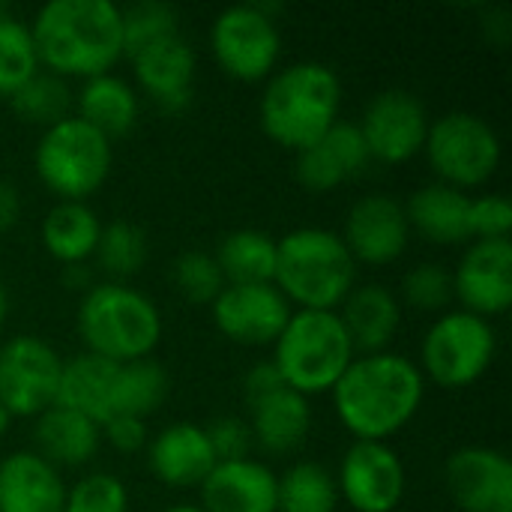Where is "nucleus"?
<instances>
[{"mask_svg": "<svg viewBox=\"0 0 512 512\" xmlns=\"http://www.w3.org/2000/svg\"><path fill=\"white\" fill-rule=\"evenodd\" d=\"M102 222L87 201H57L42 219V246L45 252L69 264H87L96 252Z\"/></svg>", "mask_w": 512, "mask_h": 512, "instance_id": "c85d7f7f", "label": "nucleus"}, {"mask_svg": "<svg viewBox=\"0 0 512 512\" xmlns=\"http://www.w3.org/2000/svg\"><path fill=\"white\" fill-rule=\"evenodd\" d=\"M21 219V192L15 183L0 180V234L12 231Z\"/></svg>", "mask_w": 512, "mask_h": 512, "instance_id": "c03bdc74", "label": "nucleus"}, {"mask_svg": "<svg viewBox=\"0 0 512 512\" xmlns=\"http://www.w3.org/2000/svg\"><path fill=\"white\" fill-rule=\"evenodd\" d=\"M117 372H120V363H111L90 351H81V354L63 360L54 405L69 408V411L102 426L105 420L114 417Z\"/></svg>", "mask_w": 512, "mask_h": 512, "instance_id": "5701e85b", "label": "nucleus"}, {"mask_svg": "<svg viewBox=\"0 0 512 512\" xmlns=\"http://www.w3.org/2000/svg\"><path fill=\"white\" fill-rule=\"evenodd\" d=\"M249 429L252 444H258L270 456H285L297 450L312 429L309 399L282 387L249 405Z\"/></svg>", "mask_w": 512, "mask_h": 512, "instance_id": "393cba45", "label": "nucleus"}, {"mask_svg": "<svg viewBox=\"0 0 512 512\" xmlns=\"http://www.w3.org/2000/svg\"><path fill=\"white\" fill-rule=\"evenodd\" d=\"M12 111L24 120V123H39V126H54L57 120L69 117L72 108V90L63 78L51 75V72H36L27 84H21L12 96H9Z\"/></svg>", "mask_w": 512, "mask_h": 512, "instance_id": "72a5a7b5", "label": "nucleus"}, {"mask_svg": "<svg viewBox=\"0 0 512 512\" xmlns=\"http://www.w3.org/2000/svg\"><path fill=\"white\" fill-rule=\"evenodd\" d=\"M36 72H39V57L30 36V24H24L12 12H3L0 15V96H12Z\"/></svg>", "mask_w": 512, "mask_h": 512, "instance_id": "f704fd0d", "label": "nucleus"}, {"mask_svg": "<svg viewBox=\"0 0 512 512\" xmlns=\"http://www.w3.org/2000/svg\"><path fill=\"white\" fill-rule=\"evenodd\" d=\"M225 285H264L276 276V237L258 228L228 231L213 252Z\"/></svg>", "mask_w": 512, "mask_h": 512, "instance_id": "c756f323", "label": "nucleus"}, {"mask_svg": "<svg viewBox=\"0 0 512 512\" xmlns=\"http://www.w3.org/2000/svg\"><path fill=\"white\" fill-rule=\"evenodd\" d=\"M198 489L204 512H276V474L258 459L216 462Z\"/></svg>", "mask_w": 512, "mask_h": 512, "instance_id": "412c9836", "label": "nucleus"}, {"mask_svg": "<svg viewBox=\"0 0 512 512\" xmlns=\"http://www.w3.org/2000/svg\"><path fill=\"white\" fill-rule=\"evenodd\" d=\"M162 512H204L201 507H195V504H177V507H168V510Z\"/></svg>", "mask_w": 512, "mask_h": 512, "instance_id": "09e8293b", "label": "nucleus"}, {"mask_svg": "<svg viewBox=\"0 0 512 512\" xmlns=\"http://www.w3.org/2000/svg\"><path fill=\"white\" fill-rule=\"evenodd\" d=\"M150 255V240L144 234V228H138L135 222L117 219L102 225L99 243H96V264L105 276H111V282H123L132 279L135 273L144 270Z\"/></svg>", "mask_w": 512, "mask_h": 512, "instance_id": "473e14b6", "label": "nucleus"}, {"mask_svg": "<svg viewBox=\"0 0 512 512\" xmlns=\"http://www.w3.org/2000/svg\"><path fill=\"white\" fill-rule=\"evenodd\" d=\"M210 315L216 330L237 345L264 348L279 339L294 306L273 285H225L219 297L210 303Z\"/></svg>", "mask_w": 512, "mask_h": 512, "instance_id": "ddd939ff", "label": "nucleus"}, {"mask_svg": "<svg viewBox=\"0 0 512 512\" xmlns=\"http://www.w3.org/2000/svg\"><path fill=\"white\" fill-rule=\"evenodd\" d=\"M423 153L438 183L465 192L495 177L501 165V138L480 114L447 111L429 123Z\"/></svg>", "mask_w": 512, "mask_h": 512, "instance_id": "1a4fd4ad", "label": "nucleus"}, {"mask_svg": "<svg viewBox=\"0 0 512 512\" xmlns=\"http://www.w3.org/2000/svg\"><path fill=\"white\" fill-rule=\"evenodd\" d=\"M138 87L168 114H180L192 102L195 48L183 33H171L129 57Z\"/></svg>", "mask_w": 512, "mask_h": 512, "instance_id": "a211bd4d", "label": "nucleus"}, {"mask_svg": "<svg viewBox=\"0 0 512 512\" xmlns=\"http://www.w3.org/2000/svg\"><path fill=\"white\" fill-rule=\"evenodd\" d=\"M30 36L39 66L57 78H96L123 57V9L114 0H51Z\"/></svg>", "mask_w": 512, "mask_h": 512, "instance_id": "f03ea898", "label": "nucleus"}, {"mask_svg": "<svg viewBox=\"0 0 512 512\" xmlns=\"http://www.w3.org/2000/svg\"><path fill=\"white\" fill-rule=\"evenodd\" d=\"M276 12L279 3H237L213 18L210 51L228 78L255 84L276 72L282 54Z\"/></svg>", "mask_w": 512, "mask_h": 512, "instance_id": "9d476101", "label": "nucleus"}, {"mask_svg": "<svg viewBox=\"0 0 512 512\" xmlns=\"http://www.w3.org/2000/svg\"><path fill=\"white\" fill-rule=\"evenodd\" d=\"M405 465L390 444L354 441L342 456L336 486L354 512H393L405 498Z\"/></svg>", "mask_w": 512, "mask_h": 512, "instance_id": "4468645a", "label": "nucleus"}, {"mask_svg": "<svg viewBox=\"0 0 512 512\" xmlns=\"http://www.w3.org/2000/svg\"><path fill=\"white\" fill-rule=\"evenodd\" d=\"M147 465L162 486L195 489L216 468V456L204 426L171 423L147 444Z\"/></svg>", "mask_w": 512, "mask_h": 512, "instance_id": "aec40b11", "label": "nucleus"}, {"mask_svg": "<svg viewBox=\"0 0 512 512\" xmlns=\"http://www.w3.org/2000/svg\"><path fill=\"white\" fill-rule=\"evenodd\" d=\"M63 512H129V489L117 474H87L66 489Z\"/></svg>", "mask_w": 512, "mask_h": 512, "instance_id": "4c0bfd02", "label": "nucleus"}, {"mask_svg": "<svg viewBox=\"0 0 512 512\" xmlns=\"http://www.w3.org/2000/svg\"><path fill=\"white\" fill-rule=\"evenodd\" d=\"M75 327L84 348L111 363L153 357L165 330L159 306L126 282L93 285L78 303Z\"/></svg>", "mask_w": 512, "mask_h": 512, "instance_id": "39448f33", "label": "nucleus"}, {"mask_svg": "<svg viewBox=\"0 0 512 512\" xmlns=\"http://www.w3.org/2000/svg\"><path fill=\"white\" fill-rule=\"evenodd\" d=\"M168 396V372L153 357L120 363L114 387V417H153Z\"/></svg>", "mask_w": 512, "mask_h": 512, "instance_id": "7c9ffc66", "label": "nucleus"}, {"mask_svg": "<svg viewBox=\"0 0 512 512\" xmlns=\"http://www.w3.org/2000/svg\"><path fill=\"white\" fill-rule=\"evenodd\" d=\"M207 441L213 447L216 462H234V459H249L252 450V429L240 417H216L210 426H204Z\"/></svg>", "mask_w": 512, "mask_h": 512, "instance_id": "a19ab883", "label": "nucleus"}, {"mask_svg": "<svg viewBox=\"0 0 512 512\" xmlns=\"http://www.w3.org/2000/svg\"><path fill=\"white\" fill-rule=\"evenodd\" d=\"M171 282L189 303H213L219 291L225 288L222 270L213 258V252H183L171 261Z\"/></svg>", "mask_w": 512, "mask_h": 512, "instance_id": "e433bc0d", "label": "nucleus"}, {"mask_svg": "<svg viewBox=\"0 0 512 512\" xmlns=\"http://www.w3.org/2000/svg\"><path fill=\"white\" fill-rule=\"evenodd\" d=\"M512 204L504 195L471 198L468 207V234L471 240H510Z\"/></svg>", "mask_w": 512, "mask_h": 512, "instance_id": "ea45409f", "label": "nucleus"}, {"mask_svg": "<svg viewBox=\"0 0 512 512\" xmlns=\"http://www.w3.org/2000/svg\"><path fill=\"white\" fill-rule=\"evenodd\" d=\"M468 207H471V195L435 180V183L417 189L408 198L405 216H408L411 231H417L429 243L456 246V243L471 240V234H468Z\"/></svg>", "mask_w": 512, "mask_h": 512, "instance_id": "bb28decb", "label": "nucleus"}, {"mask_svg": "<svg viewBox=\"0 0 512 512\" xmlns=\"http://www.w3.org/2000/svg\"><path fill=\"white\" fill-rule=\"evenodd\" d=\"M63 285L72 288V291H84L87 294L96 285L90 264H69V267H63Z\"/></svg>", "mask_w": 512, "mask_h": 512, "instance_id": "a18cd8bd", "label": "nucleus"}, {"mask_svg": "<svg viewBox=\"0 0 512 512\" xmlns=\"http://www.w3.org/2000/svg\"><path fill=\"white\" fill-rule=\"evenodd\" d=\"M111 162V141L75 114L42 129L33 147L36 177L57 201H87L108 180Z\"/></svg>", "mask_w": 512, "mask_h": 512, "instance_id": "0eeeda50", "label": "nucleus"}, {"mask_svg": "<svg viewBox=\"0 0 512 512\" xmlns=\"http://www.w3.org/2000/svg\"><path fill=\"white\" fill-rule=\"evenodd\" d=\"M180 15L171 3L162 0H138L123 9V57L138 54L141 48L180 33Z\"/></svg>", "mask_w": 512, "mask_h": 512, "instance_id": "c9c22d12", "label": "nucleus"}, {"mask_svg": "<svg viewBox=\"0 0 512 512\" xmlns=\"http://www.w3.org/2000/svg\"><path fill=\"white\" fill-rule=\"evenodd\" d=\"M282 387H285V381H282L279 369L273 366V360H261L243 375V399H246V405H255L258 399H264V396H270V393H276Z\"/></svg>", "mask_w": 512, "mask_h": 512, "instance_id": "37998d69", "label": "nucleus"}, {"mask_svg": "<svg viewBox=\"0 0 512 512\" xmlns=\"http://www.w3.org/2000/svg\"><path fill=\"white\" fill-rule=\"evenodd\" d=\"M9 423H12V417H9V411H6V408L0 405V438H3L6 432H9Z\"/></svg>", "mask_w": 512, "mask_h": 512, "instance_id": "de8ad7c7", "label": "nucleus"}, {"mask_svg": "<svg viewBox=\"0 0 512 512\" xmlns=\"http://www.w3.org/2000/svg\"><path fill=\"white\" fill-rule=\"evenodd\" d=\"M369 162L372 159L357 123L336 120L315 144L297 153L294 174L303 189L324 195L363 174Z\"/></svg>", "mask_w": 512, "mask_h": 512, "instance_id": "6ab92c4d", "label": "nucleus"}, {"mask_svg": "<svg viewBox=\"0 0 512 512\" xmlns=\"http://www.w3.org/2000/svg\"><path fill=\"white\" fill-rule=\"evenodd\" d=\"M102 438L117 450V453H141L150 444V432H147V420H135V417H111L102 423Z\"/></svg>", "mask_w": 512, "mask_h": 512, "instance_id": "79ce46f5", "label": "nucleus"}, {"mask_svg": "<svg viewBox=\"0 0 512 512\" xmlns=\"http://www.w3.org/2000/svg\"><path fill=\"white\" fill-rule=\"evenodd\" d=\"M339 501L336 477L315 462H297L276 477V512H336Z\"/></svg>", "mask_w": 512, "mask_h": 512, "instance_id": "2f4dec72", "label": "nucleus"}, {"mask_svg": "<svg viewBox=\"0 0 512 512\" xmlns=\"http://www.w3.org/2000/svg\"><path fill=\"white\" fill-rule=\"evenodd\" d=\"M72 102L78 108L75 117H81L87 126L102 132L108 141L132 132L138 111H141L135 87L129 81H123L120 75H111V72L87 78Z\"/></svg>", "mask_w": 512, "mask_h": 512, "instance_id": "cd10ccee", "label": "nucleus"}, {"mask_svg": "<svg viewBox=\"0 0 512 512\" xmlns=\"http://www.w3.org/2000/svg\"><path fill=\"white\" fill-rule=\"evenodd\" d=\"M339 237L348 246L354 264H393L396 258H402L411 240L405 204L390 195H363L351 204L345 216V231Z\"/></svg>", "mask_w": 512, "mask_h": 512, "instance_id": "dca6fc26", "label": "nucleus"}, {"mask_svg": "<svg viewBox=\"0 0 512 512\" xmlns=\"http://www.w3.org/2000/svg\"><path fill=\"white\" fill-rule=\"evenodd\" d=\"M339 108V75L327 63L300 60L267 78L258 102V120L273 144L300 153L339 120Z\"/></svg>", "mask_w": 512, "mask_h": 512, "instance_id": "7ed1b4c3", "label": "nucleus"}, {"mask_svg": "<svg viewBox=\"0 0 512 512\" xmlns=\"http://www.w3.org/2000/svg\"><path fill=\"white\" fill-rule=\"evenodd\" d=\"M330 396L345 432L357 441L387 444L417 417L426 396V378L405 354H357Z\"/></svg>", "mask_w": 512, "mask_h": 512, "instance_id": "f257e3e1", "label": "nucleus"}, {"mask_svg": "<svg viewBox=\"0 0 512 512\" xmlns=\"http://www.w3.org/2000/svg\"><path fill=\"white\" fill-rule=\"evenodd\" d=\"M36 450L45 462H51L57 471L60 468H81L87 465L102 444V426L69 411L60 405H51L36 417L33 429Z\"/></svg>", "mask_w": 512, "mask_h": 512, "instance_id": "a878e982", "label": "nucleus"}, {"mask_svg": "<svg viewBox=\"0 0 512 512\" xmlns=\"http://www.w3.org/2000/svg\"><path fill=\"white\" fill-rule=\"evenodd\" d=\"M453 297L486 321L504 315L512 306L510 240H474L453 270Z\"/></svg>", "mask_w": 512, "mask_h": 512, "instance_id": "f3484780", "label": "nucleus"}, {"mask_svg": "<svg viewBox=\"0 0 512 512\" xmlns=\"http://www.w3.org/2000/svg\"><path fill=\"white\" fill-rule=\"evenodd\" d=\"M63 357L39 336H12L0 345V405L9 417H39L57 402Z\"/></svg>", "mask_w": 512, "mask_h": 512, "instance_id": "9b49d317", "label": "nucleus"}, {"mask_svg": "<svg viewBox=\"0 0 512 512\" xmlns=\"http://www.w3.org/2000/svg\"><path fill=\"white\" fill-rule=\"evenodd\" d=\"M357 282V264L330 228H297L276 240L273 285L297 309L339 312Z\"/></svg>", "mask_w": 512, "mask_h": 512, "instance_id": "20e7f679", "label": "nucleus"}, {"mask_svg": "<svg viewBox=\"0 0 512 512\" xmlns=\"http://www.w3.org/2000/svg\"><path fill=\"white\" fill-rule=\"evenodd\" d=\"M6 315H9V294H6V288H3V282H0V330H3V324H6Z\"/></svg>", "mask_w": 512, "mask_h": 512, "instance_id": "49530a36", "label": "nucleus"}, {"mask_svg": "<svg viewBox=\"0 0 512 512\" xmlns=\"http://www.w3.org/2000/svg\"><path fill=\"white\" fill-rule=\"evenodd\" d=\"M339 318L354 342L357 354H381L390 348V342L399 333L402 324V306L399 297L372 282V285H354L345 303L339 306Z\"/></svg>", "mask_w": 512, "mask_h": 512, "instance_id": "b1692460", "label": "nucleus"}, {"mask_svg": "<svg viewBox=\"0 0 512 512\" xmlns=\"http://www.w3.org/2000/svg\"><path fill=\"white\" fill-rule=\"evenodd\" d=\"M3 12H12V9H9V6H6L3 0H0V15H3Z\"/></svg>", "mask_w": 512, "mask_h": 512, "instance_id": "8fccbe9b", "label": "nucleus"}, {"mask_svg": "<svg viewBox=\"0 0 512 512\" xmlns=\"http://www.w3.org/2000/svg\"><path fill=\"white\" fill-rule=\"evenodd\" d=\"M429 123L432 117L417 93L387 87L369 99L357 129L366 141L369 159L384 165H405L423 153Z\"/></svg>", "mask_w": 512, "mask_h": 512, "instance_id": "f8f14e48", "label": "nucleus"}, {"mask_svg": "<svg viewBox=\"0 0 512 512\" xmlns=\"http://www.w3.org/2000/svg\"><path fill=\"white\" fill-rule=\"evenodd\" d=\"M66 483L60 471L33 450L0 462V512H63Z\"/></svg>", "mask_w": 512, "mask_h": 512, "instance_id": "4be33fe9", "label": "nucleus"}, {"mask_svg": "<svg viewBox=\"0 0 512 512\" xmlns=\"http://www.w3.org/2000/svg\"><path fill=\"white\" fill-rule=\"evenodd\" d=\"M495 351L498 336L492 321L459 309L444 312L426 330L417 366L426 381L444 390H465L489 372Z\"/></svg>", "mask_w": 512, "mask_h": 512, "instance_id": "6e6552de", "label": "nucleus"}, {"mask_svg": "<svg viewBox=\"0 0 512 512\" xmlns=\"http://www.w3.org/2000/svg\"><path fill=\"white\" fill-rule=\"evenodd\" d=\"M354 357L357 351L339 312L297 309L273 342V366L285 387L306 399L330 393Z\"/></svg>", "mask_w": 512, "mask_h": 512, "instance_id": "423d86ee", "label": "nucleus"}, {"mask_svg": "<svg viewBox=\"0 0 512 512\" xmlns=\"http://www.w3.org/2000/svg\"><path fill=\"white\" fill-rule=\"evenodd\" d=\"M402 297L420 312H438L453 300V273L441 264H417L402 279Z\"/></svg>", "mask_w": 512, "mask_h": 512, "instance_id": "58836bf2", "label": "nucleus"}, {"mask_svg": "<svg viewBox=\"0 0 512 512\" xmlns=\"http://www.w3.org/2000/svg\"><path fill=\"white\" fill-rule=\"evenodd\" d=\"M444 483L462 512H512V462L504 450L459 447L444 465Z\"/></svg>", "mask_w": 512, "mask_h": 512, "instance_id": "2eb2a0df", "label": "nucleus"}]
</instances>
